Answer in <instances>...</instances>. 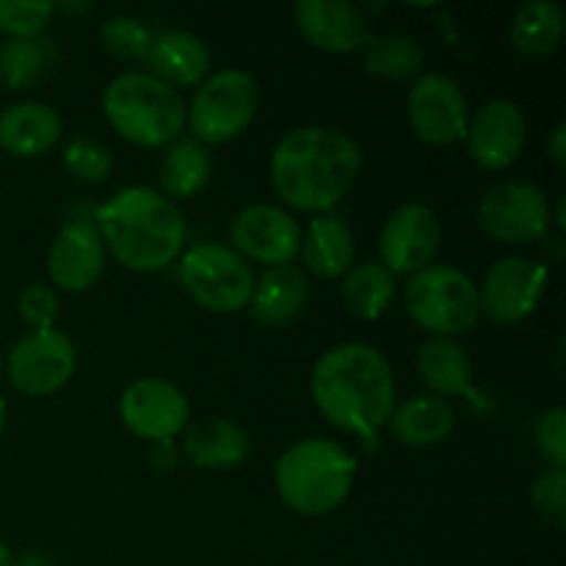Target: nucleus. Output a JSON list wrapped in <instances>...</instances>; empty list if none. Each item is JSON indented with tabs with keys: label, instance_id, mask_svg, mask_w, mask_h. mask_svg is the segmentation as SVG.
I'll list each match as a JSON object with an SVG mask.
<instances>
[{
	"label": "nucleus",
	"instance_id": "f257e3e1",
	"mask_svg": "<svg viewBox=\"0 0 566 566\" xmlns=\"http://www.w3.org/2000/svg\"><path fill=\"white\" fill-rule=\"evenodd\" d=\"M313 398L326 420L346 434L374 440L396 409L390 363L365 343H343L318 359Z\"/></svg>",
	"mask_w": 566,
	"mask_h": 566
},
{
	"label": "nucleus",
	"instance_id": "f03ea898",
	"mask_svg": "<svg viewBox=\"0 0 566 566\" xmlns=\"http://www.w3.org/2000/svg\"><path fill=\"white\" fill-rule=\"evenodd\" d=\"M359 147L335 127L291 130L271 155V182L280 199L304 213L340 202L359 175Z\"/></svg>",
	"mask_w": 566,
	"mask_h": 566
},
{
	"label": "nucleus",
	"instance_id": "7ed1b4c3",
	"mask_svg": "<svg viewBox=\"0 0 566 566\" xmlns=\"http://www.w3.org/2000/svg\"><path fill=\"white\" fill-rule=\"evenodd\" d=\"M99 235L114 258L130 271H160L180 254L186 221L169 197L133 186L114 193L94 213Z\"/></svg>",
	"mask_w": 566,
	"mask_h": 566
},
{
	"label": "nucleus",
	"instance_id": "20e7f679",
	"mask_svg": "<svg viewBox=\"0 0 566 566\" xmlns=\"http://www.w3.org/2000/svg\"><path fill=\"white\" fill-rule=\"evenodd\" d=\"M357 459L329 440H302L287 448L274 470L282 503L304 517H321L348 497Z\"/></svg>",
	"mask_w": 566,
	"mask_h": 566
},
{
	"label": "nucleus",
	"instance_id": "39448f33",
	"mask_svg": "<svg viewBox=\"0 0 566 566\" xmlns=\"http://www.w3.org/2000/svg\"><path fill=\"white\" fill-rule=\"evenodd\" d=\"M111 127L138 147H166L180 136L188 108L180 94L147 72H125L103 97Z\"/></svg>",
	"mask_w": 566,
	"mask_h": 566
},
{
	"label": "nucleus",
	"instance_id": "423d86ee",
	"mask_svg": "<svg viewBox=\"0 0 566 566\" xmlns=\"http://www.w3.org/2000/svg\"><path fill=\"white\" fill-rule=\"evenodd\" d=\"M407 310L412 321L434 337L464 335L481 315L479 287L453 265H426L407 285Z\"/></svg>",
	"mask_w": 566,
	"mask_h": 566
},
{
	"label": "nucleus",
	"instance_id": "0eeeda50",
	"mask_svg": "<svg viewBox=\"0 0 566 566\" xmlns=\"http://www.w3.org/2000/svg\"><path fill=\"white\" fill-rule=\"evenodd\" d=\"M258 105V81L249 72L221 70L197 88L188 122L199 144H224L252 125Z\"/></svg>",
	"mask_w": 566,
	"mask_h": 566
},
{
	"label": "nucleus",
	"instance_id": "6e6552de",
	"mask_svg": "<svg viewBox=\"0 0 566 566\" xmlns=\"http://www.w3.org/2000/svg\"><path fill=\"white\" fill-rule=\"evenodd\" d=\"M180 276L193 302L210 313H238L252 302V269L235 249H227L221 243L193 247L182 258Z\"/></svg>",
	"mask_w": 566,
	"mask_h": 566
},
{
	"label": "nucleus",
	"instance_id": "1a4fd4ad",
	"mask_svg": "<svg viewBox=\"0 0 566 566\" xmlns=\"http://www.w3.org/2000/svg\"><path fill=\"white\" fill-rule=\"evenodd\" d=\"M75 346L64 332L55 326L33 329L11 348L9 379L25 396L42 398L61 390L75 374Z\"/></svg>",
	"mask_w": 566,
	"mask_h": 566
},
{
	"label": "nucleus",
	"instance_id": "9d476101",
	"mask_svg": "<svg viewBox=\"0 0 566 566\" xmlns=\"http://www.w3.org/2000/svg\"><path fill=\"white\" fill-rule=\"evenodd\" d=\"M475 219H479L481 230L495 241L528 243L547 232L551 205L536 186L512 180L484 193Z\"/></svg>",
	"mask_w": 566,
	"mask_h": 566
},
{
	"label": "nucleus",
	"instance_id": "9b49d317",
	"mask_svg": "<svg viewBox=\"0 0 566 566\" xmlns=\"http://www.w3.org/2000/svg\"><path fill=\"white\" fill-rule=\"evenodd\" d=\"M547 265L525 258H503L486 271L479 291L481 313L495 324L512 326L539 307L547 287Z\"/></svg>",
	"mask_w": 566,
	"mask_h": 566
},
{
	"label": "nucleus",
	"instance_id": "f8f14e48",
	"mask_svg": "<svg viewBox=\"0 0 566 566\" xmlns=\"http://www.w3.org/2000/svg\"><path fill=\"white\" fill-rule=\"evenodd\" d=\"M407 108L415 136L431 147H446L468 136V99L448 75L431 72L420 77L409 92Z\"/></svg>",
	"mask_w": 566,
	"mask_h": 566
},
{
	"label": "nucleus",
	"instance_id": "ddd939ff",
	"mask_svg": "<svg viewBox=\"0 0 566 566\" xmlns=\"http://www.w3.org/2000/svg\"><path fill=\"white\" fill-rule=\"evenodd\" d=\"M440 249V221L426 205H401L392 210L379 235L381 265L390 274H418Z\"/></svg>",
	"mask_w": 566,
	"mask_h": 566
},
{
	"label": "nucleus",
	"instance_id": "4468645a",
	"mask_svg": "<svg viewBox=\"0 0 566 566\" xmlns=\"http://www.w3.org/2000/svg\"><path fill=\"white\" fill-rule=\"evenodd\" d=\"M119 415L127 429L142 440L164 442L186 431L188 401L175 385L166 379H138L122 392Z\"/></svg>",
	"mask_w": 566,
	"mask_h": 566
},
{
	"label": "nucleus",
	"instance_id": "2eb2a0df",
	"mask_svg": "<svg viewBox=\"0 0 566 566\" xmlns=\"http://www.w3.org/2000/svg\"><path fill=\"white\" fill-rule=\"evenodd\" d=\"M230 238L238 252L265 265H287L302 249V227L276 205H249L232 219Z\"/></svg>",
	"mask_w": 566,
	"mask_h": 566
},
{
	"label": "nucleus",
	"instance_id": "dca6fc26",
	"mask_svg": "<svg viewBox=\"0 0 566 566\" xmlns=\"http://www.w3.org/2000/svg\"><path fill=\"white\" fill-rule=\"evenodd\" d=\"M525 125L523 111L509 99H492L481 105L479 114L468 122V153L481 169L501 171L523 155Z\"/></svg>",
	"mask_w": 566,
	"mask_h": 566
},
{
	"label": "nucleus",
	"instance_id": "f3484780",
	"mask_svg": "<svg viewBox=\"0 0 566 566\" xmlns=\"http://www.w3.org/2000/svg\"><path fill=\"white\" fill-rule=\"evenodd\" d=\"M105 269L103 235L92 219H72L55 235L48 254L50 280L61 291L81 293L97 285Z\"/></svg>",
	"mask_w": 566,
	"mask_h": 566
},
{
	"label": "nucleus",
	"instance_id": "a211bd4d",
	"mask_svg": "<svg viewBox=\"0 0 566 566\" xmlns=\"http://www.w3.org/2000/svg\"><path fill=\"white\" fill-rule=\"evenodd\" d=\"M293 14L302 36L324 53H352L370 36L363 11L348 0H298Z\"/></svg>",
	"mask_w": 566,
	"mask_h": 566
},
{
	"label": "nucleus",
	"instance_id": "6ab92c4d",
	"mask_svg": "<svg viewBox=\"0 0 566 566\" xmlns=\"http://www.w3.org/2000/svg\"><path fill=\"white\" fill-rule=\"evenodd\" d=\"M149 66L155 77L169 88H191L210 72V50L199 36L188 31H169L153 39Z\"/></svg>",
	"mask_w": 566,
	"mask_h": 566
},
{
	"label": "nucleus",
	"instance_id": "aec40b11",
	"mask_svg": "<svg viewBox=\"0 0 566 566\" xmlns=\"http://www.w3.org/2000/svg\"><path fill=\"white\" fill-rule=\"evenodd\" d=\"M61 116L44 103H14L0 114V147L17 158H36L59 144Z\"/></svg>",
	"mask_w": 566,
	"mask_h": 566
},
{
	"label": "nucleus",
	"instance_id": "412c9836",
	"mask_svg": "<svg viewBox=\"0 0 566 566\" xmlns=\"http://www.w3.org/2000/svg\"><path fill=\"white\" fill-rule=\"evenodd\" d=\"M182 451L199 470H230L247 462L249 437L227 418H202L186 429Z\"/></svg>",
	"mask_w": 566,
	"mask_h": 566
},
{
	"label": "nucleus",
	"instance_id": "4be33fe9",
	"mask_svg": "<svg viewBox=\"0 0 566 566\" xmlns=\"http://www.w3.org/2000/svg\"><path fill=\"white\" fill-rule=\"evenodd\" d=\"M307 276L296 265H271L260 282H254L252 318L263 326H282L296 318L307 304Z\"/></svg>",
	"mask_w": 566,
	"mask_h": 566
},
{
	"label": "nucleus",
	"instance_id": "5701e85b",
	"mask_svg": "<svg viewBox=\"0 0 566 566\" xmlns=\"http://www.w3.org/2000/svg\"><path fill=\"white\" fill-rule=\"evenodd\" d=\"M453 429H457V415L446 398H409L390 415L392 437L409 448L442 446L453 434Z\"/></svg>",
	"mask_w": 566,
	"mask_h": 566
},
{
	"label": "nucleus",
	"instance_id": "b1692460",
	"mask_svg": "<svg viewBox=\"0 0 566 566\" xmlns=\"http://www.w3.org/2000/svg\"><path fill=\"white\" fill-rule=\"evenodd\" d=\"M298 252L304 254V265L321 280H337L354 263V235L335 216H318L310 221Z\"/></svg>",
	"mask_w": 566,
	"mask_h": 566
},
{
	"label": "nucleus",
	"instance_id": "393cba45",
	"mask_svg": "<svg viewBox=\"0 0 566 566\" xmlns=\"http://www.w3.org/2000/svg\"><path fill=\"white\" fill-rule=\"evenodd\" d=\"M564 36V11L551 0H531L514 14L509 44L525 59H545Z\"/></svg>",
	"mask_w": 566,
	"mask_h": 566
},
{
	"label": "nucleus",
	"instance_id": "a878e982",
	"mask_svg": "<svg viewBox=\"0 0 566 566\" xmlns=\"http://www.w3.org/2000/svg\"><path fill=\"white\" fill-rule=\"evenodd\" d=\"M418 374L440 396H462L473 381V363L451 337H429L418 348Z\"/></svg>",
	"mask_w": 566,
	"mask_h": 566
},
{
	"label": "nucleus",
	"instance_id": "bb28decb",
	"mask_svg": "<svg viewBox=\"0 0 566 566\" xmlns=\"http://www.w3.org/2000/svg\"><path fill=\"white\" fill-rule=\"evenodd\" d=\"M210 169H213V160L208 149L197 138H182L171 144L160 160V186L169 197L188 199L208 186Z\"/></svg>",
	"mask_w": 566,
	"mask_h": 566
},
{
	"label": "nucleus",
	"instance_id": "cd10ccee",
	"mask_svg": "<svg viewBox=\"0 0 566 566\" xmlns=\"http://www.w3.org/2000/svg\"><path fill=\"white\" fill-rule=\"evenodd\" d=\"M426 53L407 33H370L365 39V70L385 81H409L423 70Z\"/></svg>",
	"mask_w": 566,
	"mask_h": 566
},
{
	"label": "nucleus",
	"instance_id": "c85d7f7f",
	"mask_svg": "<svg viewBox=\"0 0 566 566\" xmlns=\"http://www.w3.org/2000/svg\"><path fill=\"white\" fill-rule=\"evenodd\" d=\"M340 293L357 318L376 321L396 296V280L381 263H363L346 271Z\"/></svg>",
	"mask_w": 566,
	"mask_h": 566
},
{
	"label": "nucleus",
	"instance_id": "c756f323",
	"mask_svg": "<svg viewBox=\"0 0 566 566\" xmlns=\"http://www.w3.org/2000/svg\"><path fill=\"white\" fill-rule=\"evenodd\" d=\"M44 70V53L31 39H11L0 48V77L11 92H22Z\"/></svg>",
	"mask_w": 566,
	"mask_h": 566
},
{
	"label": "nucleus",
	"instance_id": "7c9ffc66",
	"mask_svg": "<svg viewBox=\"0 0 566 566\" xmlns=\"http://www.w3.org/2000/svg\"><path fill=\"white\" fill-rule=\"evenodd\" d=\"M99 39H103V48L111 55L125 61L147 59L149 48H153V36H149L147 25L130 14L111 17L103 25V31H99Z\"/></svg>",
	"mask_w": 566,
	"mask_h": 566
},
{
	"label": "nucleus",
	"instance_id": "2f4dec72",
	"mask_svg": "<svg viewBox=\"0 0 566 566\" xmlns=\"http://www.w3.org/2000/svg\"><path fill=\"white\" fill-rule=\"evenodd\" d=\"M111 149L97 138H75L64 149V166L75 180L103 182L111 171Z\"/></svg>",
	"mask_w": 566,
	"mask_h": 566
},
{
	"label": "nucleus",
	"instance_id": "473e14b6",
	"mask_svg": "<svg viewBox=\"0 0 566 566\" xmlns=\"http://www.w3.org/2000/svg\"><path fill=\"white\" fill-rule=\"evenodd\" d=\"M53 3H20V0H0V31L14 39H31L42 31L53 17Z\"/></svg>",
	"mask_w": 566,
	"mask_h": 566
},
{
	"label": "nucleus",
	"instance_id": "72a5a7b5",
	"mask_svg": "<svg viewBox=\"0 0 566 566\" xmlns=\"http://www.w3.org/2000/svg\"><path fill=\"white\" fill-rule=\"evenodd\" d=\"M20 318L31 329H50L59 318V293L48 285H28L20 296Z\"/></svg>",
	"mask_w": 566,
	"mask_h": 566
},
{
	"label": "nucleus",
	"instance_id": "f704fd0d",
	"mask_svg": "<svg viewBox=\"0 0 566 566\" xmlns=\"http://www.w3.org/2000/svg\"><path fill=\"white\" fill-rule=\"evenodd\" d=\"M536 446L542 457L551 459L553 468L566 464V412L564 407H553L536 423Z\"/></svg>",
	"mask_w": 566,
	"mask_h": 566
},
{
	"label": "nucleus",
	"instance_id": "c9c22d12",
	"mask_svg": "<svg viewBox=\"0 0 566 566\" xmlns=\"http://www.w3.org/2000/svg\"><path fill=\"white\" fill-rule=\"evenodd\" d=\"M531 497H534L536 506L542 509L551 517L564 520L566 514V473L564 468H553L547 473H542L539 479L531 486Z\"/></svg>",
	"mask_w": 566,
	"mask_h": 566
},
{
	"label": "nucleus",
	"instance_id": "e433bc0d",
	"mask_svg": "<svg viewBox=\"0 0 566 566\" xmlns=\"http://www.w3.org/2000/svg\"><path fill=\"white\" fill-rule=\"evenodd\" d=\"M153 464L158 470H175L177 468V451H175V442L164 440V442H155L153 448Z\"/></svg>",
	"mask_w": 566,
	"mask_h": 566
},
{
	"label": "nucleus",
	"instance_id": "4c0bfd02",
	"mask_svg": "<svg viewBox=\"0 0 566 566\" xmlns=\"http://www.w3.org/2000/svg\"><path fill=\"white\" fill-rule=\"evenodd\" d=\"M547 149H551V158L556 166H566V125H556V130L551 133V142H547Z\"/></svg>",
	"mask_w": 566,
	"mask_h": 566
},
{
	"label": "nucleus",
	"instance_id": "58836bf2",
	"mask_svg": "<svg viewBox=\"0 0 566 566\" xmlns=\"http://www.w3.org/2000/svg\"><path fill=\"white\" fill-rule=\"evenodd\" d=\"M11 566H55L53 558L48 556V553H36V551H28L22 553L20 558H17Z\"/></svg>",
	"mask_w": 566,
	"mask_h": 566
},
{
	"label": "nucleus",
	"instance_id": "ea45409f",
	"mask_svg": "<svg viewBox=\"0 0 566 566\" xmlns=\"http://www.w3.org/2000/svg\"><path fill=\"white\" fill-rule=\"evenodd\" d=\"M11 564H14V558H11V551L3 545V542H0V566H11Z\"/></svg>",
	"mask_w": 566,
	"mask_h": 566
},
{
	"label": "nucleus",
	"instance_id": "a19ab883",
	"mask_svg": "<svg viewBox=\"0 0 566 566\" xmlns=\"http://www.w3.org/2000/svg\"><path fill=\"white\" fill-rule=\"evenodd\" d=\"M3 429H6V403L0 401V434H3Z\"/></svg>",
	"mask_w": 566,
	"mask_h": 566
}]
</instances>
